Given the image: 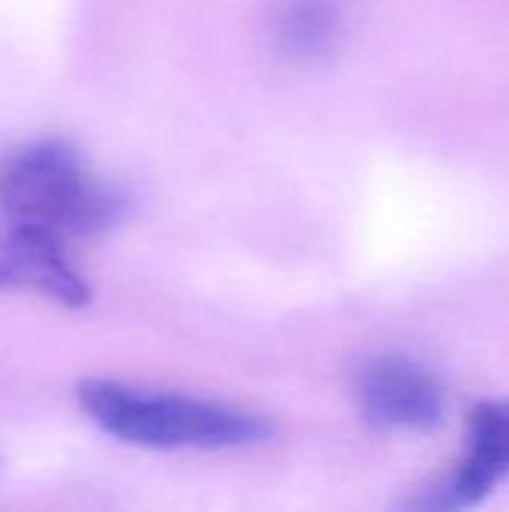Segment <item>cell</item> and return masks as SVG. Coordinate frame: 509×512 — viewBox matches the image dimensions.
Listing matches in <instances>:
<instances>
[{"label": "cell", "instance_id": "cell-1", "mask_svg": "<svg viewBox=\"0 0 509 512\" xmlns=\"http://www.w3.org/2000/svg\"><path fill=\"white\" fill-rule=\"evenodd\" d=\"M0 210L54 240L90 237L120 222L123 195L60 141L15 147L0 162Z\"/></svg>", "mask_w": 509, "mask_h": 512}, {"label": "cell", "instance_id": "cell-6", "mask_svg": "<svg viewBox=\"0 0 509 512\" xmlns=\"http://www.w3.org/2000/svg\"><path fill=\"white\" fill-rule=\"evenodd\" d=\"M339 18L324 0H294L279 21V39L291 54L315 57L330 48Z\"/></svg>", "mask_w": 509, "mask_h": 512}, {"label": "cell", "instance_id": "cell-5", "mask_svg": "<svg viewBox=\"0 0 509 512\" xmlns=\"http://www.w3.org/2000/svg\"><path fill=\"white\" fill-rule=\"evenodd\" d=\"M0 288H27L60 306H84L90 291L69 264L63 243L12 222L0 210Z\"/></svg>", "mask_w": 509, "mask_h": 512}, {"label": "cell", "instance_id": "cell-3", "mask_svg": "<svg viewBox=\"0 0 509 512\" xmlns=\"http://www.w3.org/2000/svg\"><path fill=\"white\" fill-rule=\"evenodd\" d=\"M509 477V399L480 402L468 417L465 453L456 468L408 498L405 510H465L486 501Z\"/></svg>", "mask_w": 509, "mask_h": 512}, {"label": "cell", "instance_id": "cell-4", "mask_svg": "<svg viewBox=\"0 0 509 512\" xmlns=\"http://www.w3.org/2000/svg\"><path fill=\"white\" fill-rule=\"evenodd\" d=\"M357 402L363 417L387 432H429L441 426L447 411L441 381L402 354L375 357L360 369Z\"/></svg>", "mask_w": 509, "mask_h": 512}, {"label": "cell", "instance_id": "cell-2", "mask_svg": "<svg viewBox=\"0 0 509 512\" xmlns=\"http://www.w3.org/2000/svg\"><path fill=\"white\" fill-rule=\"evenodd\" d=\"M78 402L99 429L150 450H225L270 438V426L255 414L114 381H84Z\"/></svg>", "mask_w": 509, "mask_h": 512}]
</instances>
